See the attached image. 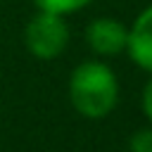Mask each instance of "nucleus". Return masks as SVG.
Wrapping results in <instances>:
<instances>
[{
  "label": "nucleus",
  "mask_w": 152,
  "mask_h": 152,
  "mask_svg": "<svg viewBox=\"0 0 152 152\" xmlns=\"http://www.w3.org/2000/svg\"><path fill=\"white\" fill-rule=\"evenodd\" d=\"M69 100L81 116L102 119L119 102V81L104 62H83L69 76Z\"/></svg>",
  "instance_id": "obj_1"
},
{
  "label": "nucleus",
  "mask_w": 152,
  "mask_h": 152,
  "mask_svg": "<svg viewBox=\"0 0 152 152\" xmlns=\"http://www.w3.org/2000/svg\"><path fill=\"white\" fill-rule=\"evenodd\" d=\"M24 43L38 59L59 57L69 45V26L64 21V14L38 10V14H33L24 28Z\"/></svg>",
  "instance_id": "obj_2"
},
{
  "label": "nucleus",
  "mask_w": 152,
  "mask_h": 152,
  "mask_svg": "<svg viewBox=\"0 0 152 152\" xmlns=\"http://www.w3.org/2000/svg\"><path fill=\"white\" fill-rule=\"evenodd\" d=\"M86 43L90 45V50L95 55L112 57V55H119L126 50L128 28L112 17H100L86 26Z\"/></svg>",
  "instance_id": "obj_3"
},
{
  "label": "nucleus",
  "mask_w": 152,
  "mask_h": 152,
  "mask_svg": "<svg viewBox=\"0 0 152 152\" xmlns=\"http://www.w3.org/2000/svg\"><path fill=\"white\" fill-rule=\"evenodd\" d=\"M126 50L140 69L152 74V5L145 7L128 28Z\"/></svg>",
  "instance_id": "obj_4"
},
{
  "label": "nucleus",
  "mask_w": 152,
  "mask_h": 152,
  "mask_svg": "<svg viewBox=\"0 0 152 152\" xmlns=\"http://www.w3.org/2000/svg\"><path fill=\"white\" fill-rule=\"evenodd\" d=\"M38 10L45 12H55V14H69L76 10H83L90 0H33Z\"/></svg>",
  "instance_id": "obj_5"
},
{
  "label": "nucleus",
  "mask_w": 152,
  "mask_h": 152,
  "mask_svg": "<svg viewBox=\"0 0 152 152\" xmlns=\"http://www.w3.org/2000/svg\"><path fill=\"white\" fill-rule=\"evenodd\" d=\"M128 147H131V152H152V126L135 131L131 135Z\"/></svg>",
  "instance_id": "obj_6"
},
{
  "label": "nucleus",
  "mask_w": 152,
  "mask_h": 152,
  "mask_svg": "<svg viewBox=\"0 0 152 152\" xmlns=\"http://www.w3.org/2000/svg\"><path fill=\"white\" fill-rule=\"evenodd\" d=\"M142 112H145V116L150 119V124H152V78L145 83V88H142Z\"/></svg>",
  "instance_id": "obj_7"
}]
</instances>
